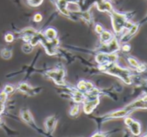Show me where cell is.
Listing matches in <instances>:
<instances>
[{
	"label": "cell",
	"instance_id": "9a60e30c",
	"mask_svg": "<svg viewBox=\"0 0 147 137\" xmlns=\"http://www.w3.org/2000/svg\"><path fill=\"white\" fill-rule=\"evenodd\" d=\"M22 51H23V52H25V53H30L31 51H32V50H33V46L30 45V44H25V45H23V46H22Z\"/></svg>",
	"mask_w": 147,
	"mask_h": 137
},
{
	"label": "cell",
	"instance_id": "ba28073f",
	"mask_svg": "<svg viewBox=\"0 0 147 137\" xmlns=\"http://www.w3.org/2000/svg\"><path fill=\"white\" fill-rule=\"evenodd\" d=\"M44 36L47 40H53L57 37V31L53 27H48L44 32Z\"/></svg>",
	"mask_w": 147,
	"mask_h": 137
},
{
	"label": "cell",
	"instance_id": "603a6c76",
	"mask_svg": "<svg viewBox=\"0 0 147 137\" xmlns=\"http://www.w3.org/2000/svg\"><path fill=\"white\" fill-rule=\"evenodd\" d=\"M145 137H147V136H145Z\"/></svg>",
	"mask_w": 147,
	"mask_h": 137
},
{
	"label": "cell",
	"instance_id": "ffe728a7",
	"mask_svg": "<svg viewBox=\"0 0 147 137\" xmlns=\"http://www.w3.org/2000/svg\"><path fill=\"white\" fill-rule=\"evenodd\" d=\"M34 21L36 22H40L42 21V15L40 13H37L34 15Z\"/></svg>",
	"mask_w": 147,
	"mask_h": 137
},
{
	"label": "cell",
	"instance_id": "4fadbf2b",
	"mask_svg": "<svg viewBox=\"0 0 147 137\" xmlns=\"http://www.w3.org/2000/svg\"><path fill=\"white\" fill-rule=\"evenodd\" d=\"M1 57L3 59H9L12 57V52L8 49H3L1 51Z\"/></svg>",
	"mask_w": 147,
	"mask_h": 137
},
{
	"label": "cell",
	"instance_id": "44dd1931",
	"mask_svg": "<svg viewBox=\"0 0 147 137\" xmlns=\"http://www.w3.org/2000/svg\"><path fill=\"white\" fill-rule=\"evenodd\" d=\"M103 31H104V30H103V28H102V27L101 25L97 24V25L96 26V32L97 33H102Z\"/></svg>",
	"mask_w": 147,
	"mask_h": 137
},
{
	"label": "cell",
	"instance_id": "7a4b0ae2",
	"mask_svg": "<svg viewBox=\"0 0 147 137\" xmlns=\"http://www.w3.org/2000/svg\"><path fill=\"white\" fill-rule=\"evenodd\" d=\"M111 17H112V24H113V28L115 33H120L122 31L123 28H126L127 23V18L126 15L122 14L116 13L115 11H112L111 13Z\"/></svg>",
	"mask_w": 147,
	"mask_h": 137
},
{
	"label": "cell",
	"instance_id": "3957f363",
	"mask_svg": "<svg viewBox=\"0 0 147 137\" xmlns=\"http://www.w3.org/2000/svg\"><path fill=\"white\" fill-rule=\"evenodd\" d=\"M117 56L114 53H100L96 56V60L102 65L114 63L116 62Z\"/></svg>",
	"mask_w": 147,
	"mask_h": 137
},
{
	"label": "cell",
	"instance_id": "6da1fadb",
	"mask_svg": "<svg viewBox=\"0 0 147 137\" xmlns=\"http://www.w3.org/2000/svg\"><path fill=\"white\" fill-rule=\"evenodd\" d=\"M101 70H104L107 73L110 75H114L115 76H118L121 78L123 82H125L127 84L131 83V78H130V74L127 70L122 69L120 66L114 63H109V64H104L101 65L100 67Z\"/></svg>",
	"mask_w": 147,
	"mask_h": 137
},
{
	"label": "cell",
	"instance_id": "30bf717a",
	"mask_svg": "<svg viewBox=\"0 0 147 137\" xmlns=\"http://www.w3.org/2000/svg\"><path fill=\"white\" fill-rule=\"evenodd\" d=\"M100 38H101V42L102 43L108 44L113 39V35L109 31H103L102 33H100Z\"/></svg>",
	"mask_w": 147,
	"mask_h": 137
},
{
	"label": "cell",
	"instance_id": "5b68a950",
	"mask_svg": "<svg viewBox=\"0 0 147 137\" xmlns=\"http://www.w3.org/2000/svg\"><path fill=\"white\" fill-rule=\"evenodd\" d=\"M56 124H57V119L55 118V116H51V117H48L45 123H44V126H45V129L47 130V132L48 133H52L55 127H56Z\"/></svg>",
	"mask_w": 147,
	"mask_h": 137
},
{
	"label": "cell",
	"instance_id": "8fae6325",
	"mask_svg": "<svg viewBox=\"0 0 147 137\" xmlns=\"http://www.w3.org/2000/svg\"><path fill=\"white\" fill-rule=\"evenodd\" d=\"M18 89L19 91H21L22 93H24V94H30V92L32 91L33 88L30 87L28 83H25V82H22V83H20L19 86H18Z\"/></svg>",
	"mask_w": 147,
	"mask_h": 137
},
{
	"label": "cell",
	"instance_id": "e0dca14e",
	"mask_svg": "<svg viewBox=\"0 0 147 137\" xmlns=\"http://www.w3.org/2000/svg\"><path fill=\"white\" fill-rule=\"evenodd\" d=\"M79 112V106H74L71 110L70 111V114L71 116H76L77 114H78Z\"/></svg>",
	"mask_w": 147,
	"mask_h": 137
},
{
	"label": "cell",
	"instance_id": "8992f818",
	"mask_svg": "<svg viewBox=\"0 0 147 137\" xmlns=\"http://www.w3.org/2000/svg\"><path fill=\"white\" fill-rule=\"evenodd\" d=\"M140 108H147V100H146V99H143V100H140L136 102H134L132 103L131 105H129L128 106L126 107V110L129 112L134 109H140Z\"/></svg>",
	"mask_w": 147,
	"mask_h": 137
},
{
	"label": "cell",
	"instance_id": "2e32d148",
	"mask_svg": "<svg viewBox=\"0 0 147 137\" xmlns=\"http://www.w3.org/2000/svg\"><path fill=\"white\" fill-rule=\"evenodd\" d=\"M14 90H15V88H14V87L11 86V85H6V86L4 87V88H3V92H5L7 94H8L13 93Z\"/></svg>",
	"mask_w": 147,
	"mask_h": 137
},
{
	"label": "cell",
	"instance_id": "277c9868",
	"mask_svg": "<svg viewBox=\"0 0 147 137\" xmlns=\"http://www.w3.org/2000/svg\"><path fill=\"white\" fill-rule=\"evenodd\" d=\"M125 123L130 128V130H131V131H132V133L134 135L139 136L140 134V131H141V130H140V124L138 122L134 121L131 118H127L126 120H125Z\"/></svg>",
	"mask_w": 147,
	"mask_h": 137
},
{
	"label": "cell",
	"instance_id": "7c38bea8",
	"mask_svg": "<svg viewBox=\"0 0 147 137\" xmlns=\"http://www.w3.org/2000/svg\"><path fill=\"white\" fill-rule=\"evenodd\" d=\"M127 113H128V112H127L126 109H123V110H121V111H118V112H113V113L110 115V117H111V118H122V117H125Z\"/></svg>",
	"mask_w": 147,
	"mask_h": 137
},
{
	"label": "cell",
	"instance_id": "ac0fdd59",
	"mask_svg": "<svg viewBox=\"0 0 147 137\" xmlns=\"http://www.w3.org/2000/svg\"><path fill=\"white\" fill-rule=\"evenodd\" d=\"M4 39H5V41H6V42L10 43V42H12V41L14 40V39H15V38H14V35H13L12 33H6V34H5Z\"/></svg>",
	"mask_w": 147,
	"mask_h": 137
},
{
	"label": "cell",
	"instance_id": "5bb4252c",
	"mask_svg": "<svg viewBox=\"0 0 147 137\" xmlns=\"http://www.w3.org/2000/svg\"><path fill=\"white\" fill-rule=\"evenodd\" d=\"M27 1H28V3L32 7H38L43 2V0H27Z\"/></svg>",
	"mask_w": 147,
	"mask_h": 137
},
{
	"label": "cell",
	"instance_id": "52a82bcc",
	"mask_svg": "<svg viewBox=\"0 0 147 137\" xmlns=\"http://www.w3.org/2000/svg\"><path fill=\"white\" fill-rule=\"evenodd\" d=\"M21 117L22 118L23 121H25L26 123H28V124H34V120H33V117L30 113V112L27 109L22 110L21 112Z\"/></svg>",
	"mask_w": 147,
	"mask_h": 137
},
{
	"label": "cell",
	"instance_id": "d6986e66",
	"mask_svg": "<svg viewBox=\"0 0 147 137\" xmlns=\"http://www.w3.org/2000/svg\"><path fill=\"white\" fill-rule=\"evenodd\" d=\"M128 61H129V63H131V65H133V66L135 67L136 69H140V64L138 63V62H137L135 59H134V58H129Z\"/></svg>",
	"mask_w": 147,
	"mask_h": 137
},
{
	"label": "cell",
	"instance_id": "7402d4cb",
	"mask_svg": "<svg viewBox=\"0 0 147 137\" xmlns=\"http://www.w3.org/2000/svg\"><path fill=\"white\" fill-rule=\"evenodd\" d=\"M91 137H105V136L103 134H102V133H96V134H95L94 136H92Z\"/></svg>",
	"mask_w": 147,
	"mask_h": 137
},
{
	"label": "cell",
	"instance_id": "9c48e42d",
	"mask_svg": "<svg viewBox=\"0 0 147 137\" xmlns=\"http://www.w3.org/2000/svg\"><path fill=\"white\" fill-rule=\"evenodd\" d=\"M97 8H98V9L100 11H109V12H112L113 11L112 5L108 1H102L101 3H99L97 4Z\"/></svg>",
	"mask_w": 147,
	"mask_h": 137
}]
</instances>
